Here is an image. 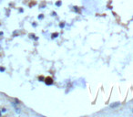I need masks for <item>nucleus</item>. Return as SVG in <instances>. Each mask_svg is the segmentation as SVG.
Returning a JSON list of instances; mask_svg holds the SVG:
<instances>
[{
    "mask_svg": "<svg viewBox=\"0 0 133 117\" xmlns=\"http://www.w3.org/2000/svg\"><path fill=\"white\" fill-rule=\"evenodd\" d=\"M118 105H119V102H115V103H113V104L110 105V107L111 108H116V107H118Z\"/></svg>",
    "mask_w": 133,
    "mask_h": 117,
    "instance_id": "2",
    "label": "nucleus"
},
{
    "mask_svg": "<svg viewBox=\"0 0 133 117\" xmlns=\"http://www.w3.org/2000/svg\"><path fill=\"white\" fill-rule=\"evenodd\" d=\"M57 33H55V34H52V38H53V39H54V38H57Z\"/></svg>",
    "mask_w": 133,
    "mask_h": 117,
    "instance_id": "3",
    "label": "nucleus"
},
{
    "mask_svg": "<svg viewBox=\"0 0 133 117\" xmlns=\"http://www.w3.org/2000/svg\"><path fill=\"white\" fill-rule=\"evenodd\" d=\"M45 81H46V83H47V85H51L52 83H53V80L50 77H47V78L45 79Z\"/></svg>",
    "mask_w": 133,
    "mask_h": 117,
    "instance_id": "1",
    "label": "nucleus"
},
{
    "mask_svg": "<svg viewBox=\"0 0 133 117\" xmlns=\"http://www.w3.org/2000/svg\"><path fill=\"white\" fill-rule=\"evenodd\" d=\"M56 5H57V6H60V5H61V2H60V1H58V2L56 3Z\"/></svg>",
    "mask_w": 133,
    "mask_h": 117,
    "instance_id": "4",
    "label": "nucleus"
}]
</instances>
